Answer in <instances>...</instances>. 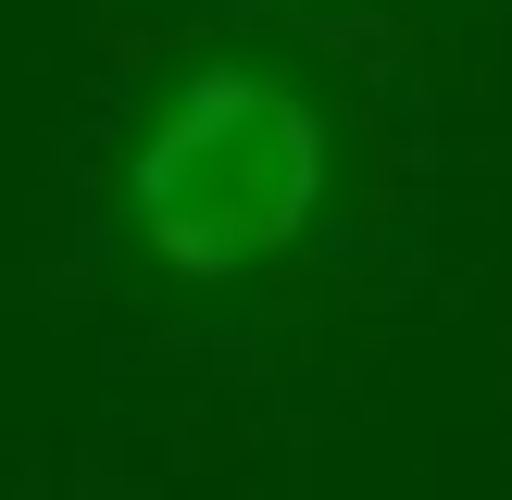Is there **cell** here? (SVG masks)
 I'll list each match as a JSON object with an SVG mask.
<instances>
[{"label":"cell","instance_id":"cell-2","mask_svg":"<svg viewBox=\"0 0 512 500\" xmlns=\"http://www.w3.org/2000/svg\"><path fill=\"white\" fill-rule=\"evenodd\" d=\"M250 13H263V25H300V38H313V25H338V13H363V0H250Z\"/></svg>","mask_w":512,"mask_h":500},{"label":"cell","instance_id":"cell-1","mask_svg":"<svg viewBox=\"0 0 512 500\" xmlns=\"http://www.w3.org/2000/svg\"><path fill=\"white\" fill-rule=\"evenodd\" d=\"M388 150L338 50L300 25H200L113 75L75 138V288L125 338L263 350V325L338 313L363 288Z\"/></svg>","mask_w":512,"mask_h":500}]
</instances>
